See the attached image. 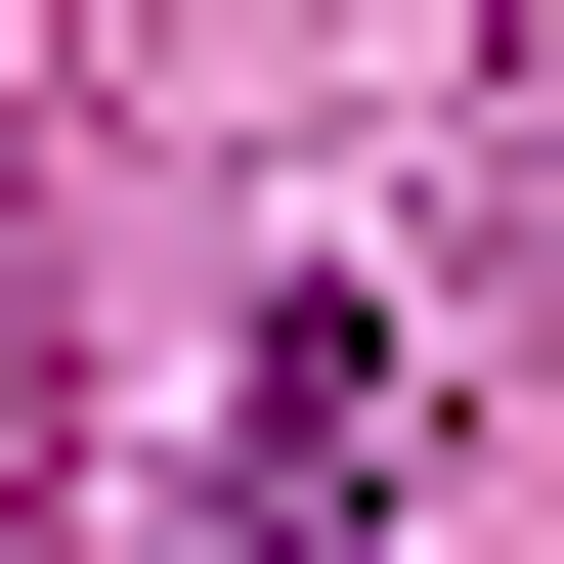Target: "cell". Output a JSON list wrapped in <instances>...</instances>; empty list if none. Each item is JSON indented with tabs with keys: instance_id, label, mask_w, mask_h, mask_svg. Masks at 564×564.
I'll return each instance as SVG.
<instances>
[{
	"instance_id": "1",
	"label": "cell",
	"mask_w": 564,
	"mask_h": 564,
	"mask_svg": "<svg viewBox=\"0 0 564 564\" xmlns=\"http://www.w3.org/2000/svg\"><path fill=\"white\" fill-rule=\"evenodd\" d=\"M391 521V304H261V478H217V564H348Z\"/></svg>"
}]
</instances>
